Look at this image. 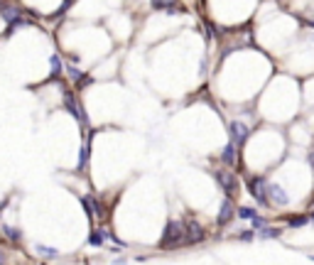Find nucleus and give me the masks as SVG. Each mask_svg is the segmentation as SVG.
Listing matches in <instances>:
<instances>
[{"label":"nucleus","mask_w":314,"mask_h":265,"mask_svg":"<svg viewBox=\"0 0 314 265\" xmlns=\"http://www.w3.org/2000/svg\"><path fill=\"white\" fill-rule=\"evenodd\" d=\"M187 243V223L180 219H172L167 221V226H165V233H162V238H160V248H180Z\"/></svg>","instance_id":"nucleus-1"},{"label":"nucleus","mask_w":314,"mask_h":265,"mask_svg":"<svg viewBox=\"0 0 314 265\" xmlns=\"http://www.w3.org/2000/svg\"><path fill=\"white\" fill-rule=\"evenodd\" d=\"M213 177H216V184L224 189L228 199H233L235 194H238V179H235V175L231 169H216Z\"/></svg>","instance_id":"nucleus-2"},{"label":"nucleus","mask_w":314,"mask_h":265,"mask_svg":"<svg viewBox=\"0 0 314 265\" xmlns=\"http://www.w3.org/2000/svg\"><path fill=\"white\" fill-rule=\"evenodd\" d=\"M248 189H250L253 199L258 201L260 206H268V204H270V199H268V182H265V177H250V179H248Z\"/></svg>","instance_id":"nucleus-3"},{"label":"nucleus","mask_w":314,"mask_h":265,"mask_svg":"<svg viewBox=\"0 0 314 265\" xmlns=\"http://www.w3.org/2000/svg\"><path fill=\"white\" fill-rule=\"evenodd\" d=\"M0 17L3 22H8V27H17V25H23V10L17 8V5H12V3H5L3 8H0Z\"/></svg>","instance_id":"nucleus-4"},{"label":"nucleus","mask_w":314,"mask_h":265,"mask_svg":"<svg viewBox=\"0 0 314 265\" xmlns=\"http://www.w3.org/2000/svg\"><path fill=\"white\" fill-rule=\"evenodd\" d=\"M64 106H67V110L69 113H71V116H74V118H76L78 123H81V125H86V116H84V108H81V103H78L76 101V93H71V91H67V93H64Z\"/></svg>","instance_id":"nucleus-5"},{"label":"nucleus","mask_w":314,"mask_h":265,"mask_svg":"<svg viewBox=\"0 0 314 265\" xmlns=\"http://www.w3.org/2000/svg\"><path fill=\"white\" fill-rule=\"evenodd\" d=\"M228 132H231V143H233L235 147L246 145L248 135H250L248 125H246V123H241V121H233V123H231V125H228Z\"/></svg>","instance_id":"nucleus-6"},{"label":"nucleus","mask_w":314,"mask_h":265,"mask_svg":"<svg viewBox=\"0 0 314 265\" xmlns=\"http://www.w3.org/2000/svg\"><path fill=\"white\" fill-rule=\"evenodd\" d=\"M81 204H84V209L89 214V219H106V211H103L101 201H96V197H81Z\"/></svg>","instance_id":"nucleus-7"},{"label":"nucleus","mask_w":314,"mask_h":265,"mask_svg":"<svg viewBox=\"0 0 314 265\" xmlns=\"http://www.w3.org/2000/svg\"><path fill=\"white\" fill-rule=\"evenodd\" d=\"M204 238H206V231H204V226L199 223V221H187V243H202Z\"/></svg>","instance_id":"nucleus-8"},{"label":"nucleus","mask_w":314,"mask_h":265,"mask_svg":"<svg viewBox=\"0 0 314 265\" xmlns=\"http://www.w3.org/2000/svg\"><path fill=\"white\" fill-rule=\"evenodd\" d=\"M235 206H233V201L231 199H224V204H221V209H219V216H216V223L219 226H226V223H231L235 216Z\"/></svg>","instance_id":"nucleus-9"},{"label":"nucleus","mask_w":314,"mask_h":265,"mask_svg":"<svg viewBox=\"0 0 314 265\" xmlns=\"http://www.w3.org/2000/svg\"><path fill=\"white\" fill-rule=\"evenodd\" d=\"M268 199L270 204H275V206H287V201H290L280 184H268Z\"/></svg>","instance_id":"nucleus-10"},{"label":"nucleus","mask_w":314,"mask_h":265,"mask_svg":"<svg viewBox=\"0 0 314 265\" xmlns=\"http://www.w3.org/2000/svg\"><path fill=\"white\" fill-rule=\"evenodd\" d=\"M221 162H224L226 167H233L235 165V145L233 143H228L221 150Z\"/></svg>","instance_id":"nucleus-11"},{"label":"nucleus","mask_w":314,"mask_h":265,"mask_svg":"<svg viewBox=\"0 0 314 265\" xmlns=\"http://www.w3.org/2000/svg\"><path fill=\"white\" fill-rule=\"evenodd\" d=\"M150 5L155 10H180V3L177 0H150Z\"/></svg>","instance_id":"nucleus-12"},{"label":"nucleus","mask_w":314,"mask_h":265,"mask_svg":"<svg viewBox=\"0 0 314 265\" xmlns=\"http://www.w3.org/2000/svg\"><path fill=\"white\" fill-rule=\"evenodd\" d=\"M235 216H241L243 221H253L256 216H258V211L253 209V206H238V211H235Z\"/></svg>","instance_id":"nucleus-13"},{"label":"nucleus","mask_w":314,"mask_h":265,"mask_svg":"<svg viewBox=\"0 0 314 265\" xmlns=\"http://www.w3.org/2000/svg\"><path fill=\"white\" fill-rule=\"evenodd\" d=\"M260 238H280L282 236V229H275V226H265V229H260L258 231Z\"/></svg>","instance_id":"nucleus-14"},{"label":"nucleus","mask_w":314,"mask_h":265,"mask_svg":"<svg viewBox=\"0 0 314 265\" xmlns=\"http://www.w3.org/2000/svg\"><path fill=\"white\" fill-rule=\"evenodd\" d=\"M309 216L307 214H300V216H290L287 219V226H292V229H300V226H304V223H309Z\"/></svg>","instance_id":"nucleus-15"},{"label":"nucleus","mask_w":314,"mask_h":265,"mask_svg":"<svg viewBox=\"0 0 314 265\" xmlns=\"http://www.w3.org/2000/svg\"><path fill=\"white\" fill-rule=\"evenodd\" d=\"M103 238H108V231H103V229H96V231L89 236V243H91V245H101Z\"/></svg>","instance_id":"nucleus-16"},{"label":"nucleus","mask_w":314,"mask_h":265,"mask_svg":"<svg viewBox=\"0 0 314 265\" xmlns=\"http://www.w3.org/2000/svg\"><path fill=\"white\" fill-rule=\"evenodd\" d=\"M37 253L45 255V258H56L59 251H56V248H47V245H37Z\"/></svg>","instance_id":"nucleus-17"},{"label":"nucleus","mask_w":314,"mask_h":265,"mask_svg":"<svg viewBox=\"0 0 314 265\" xmlns=\"http://www.w3.org/2000/svg\"><path fill=\"white\" fill-rule=\"evenodd\" d=\"M3 231H5V236H8L10 241H20V238H23V233L17 231V229H12V226H3Z\"/></svg>","instance_id":"nucleus-18"},{"label":"nucleus","mask_w":314,"mask_h":265,"mask_svg":"<svg viewBox=\"0 0 314 265\" xmlns=\"http://www.w3.org/2000/svg\"><path fill=\"white\" fill-rule=\"evenodd\" d=\"M86 160H89V145H84V147H81V155H78V169H84V167H86Z\"/></svg>","instance_id":"nucleus-19"},{"label":"nucleus","mask_w":314,"mask_h":265,"mask_svg":"<svg viewBox=\"0 0 314 265\" xmlns=\"http://www.w3.org/2000/svg\"><path fill=\"white\" fill-rule=\"evenodd\" d=\"M52 77H59V71H62V62H59V56L56 54H52Z\"/></svg>","instance_id":"nucleus-20"},{"label":"nucleus","mask_w":314,"mask_h":265,"mask_svg":"<svg viewBox=\"0 0 314 265\" xmlns=\"http://www.w3.org/2000/svg\"><path fill=\"white\" fill-rule=\"evenodd\" d=\"M91 81H93V79H91L89 74H81V79L76 81V86H78V88H84V86H89Z\"/></svg>","instance_id":"nucleus-21"},{"label":"nucleus","mask_w":314,"mask_h":265,"mask_svg":"<svg viewBox=\"0 0 314 265\" xmlns=\"http://www.w3.org/2000/svg\"><path fill=\"white\" fill-rule=\"evenodd\" d=\"M265 226H268V223H265V219H263V216H256V219H253V229H256V231L265 229Z\"/></svg>","instance_id":"nucleus-22"},{"label":"nucleus","mask_w":314,"mask_h":265,"mask_svg":"<svg viewBox=\"0 0 314 265\" xmlns=\"http://www.w3.org/2000/svg\"><path fill=\"white\" fill-rule=\"evenodd\" d=\"M238 238H241V241H253V238H256V231H243V233H238Z\"/></svg>","instance_id":"nucleus-23"},{"label":"nucleus","mask_w":314,"mask_h":265,"mask_svg":"<svg viewBox=\"0 0 314 265\" xmlns=\"http://www.w3.org/2000/svg\"><path fill=\"white\" fill-rule=\"evenodd\" d=\"M67 71H69V77L74 79V81H78V79H81V71H78V69H74V66H67Z\"/></svg>","instance_id":"nucleus-24"},{"label":"nucleus","mask_w":314,"mask_h":265,"mask_svg":"<svg viewBox=\"0 0 314 265\" xmlns=\"http://www.w3.org/2000/svg\"><path fill=\"white\" fill-rule=\"evenodd\" d=\"M0 265H5V255L0 253Z\"/></svg>","instance_id":"nucleus-25"},{"label":"nucleus","mask_w":314,"mask_h":265,"mask_svg":"<svg viewBox=\"0 0 314 265\" xmlns=\"http://www.w3.org/2000/svg\"><path fill=\"white\" fill-rule=\"evenodd\" d=\"M309 219H312V221H314V211H312V214H309Z\"/></svg>","instance_id":"nucleus-26"},{"label":"nucleus","mask_w":314,"mask_h":265,"mask_svg":"<svg viewBox=\"0 0 314 265\" xmlns=\"http://www.w3.org/2000/svg\"><path fill=\"white\" fill-rule=\"evenodd\" d=\"M3 5H5V0H0V8H3Z\"/></svg>","instance_id":"nucleus-27"},{"label":"nucleus","mask_w":314,"mask_h":265,"mask_svg":"<svg viewBox=\"0 0 314 265\" xmlns=\"http://www.w3.org/2000/svg\"><path fill=\"white\" fill-rule=\"evenodd\" d=\"M312 260H314V255H312Z\"/></svg>","instance_id":"nucleus-28"}]
</instances>
